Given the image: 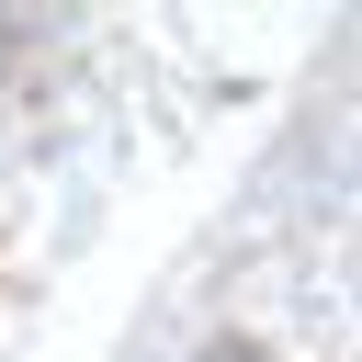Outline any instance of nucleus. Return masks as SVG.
Returning <instances> with one entry per match:
<instances>
[{
  "instance_id": "nucleus-1",
  "label": "nucleus",
  "mask_w": 362,
  "mask_h": 362,
  "mask_svg": "<svg viewBox=\"0 0 362 362\" xmlns=\"http://www.w3.org/2000/svg\"><path fill=\"white\" fill-rule=\"evenodd\" d=\"M204 362H260V351H249V339H238V351H204Z\"/></svg>"
}]
</instances>
